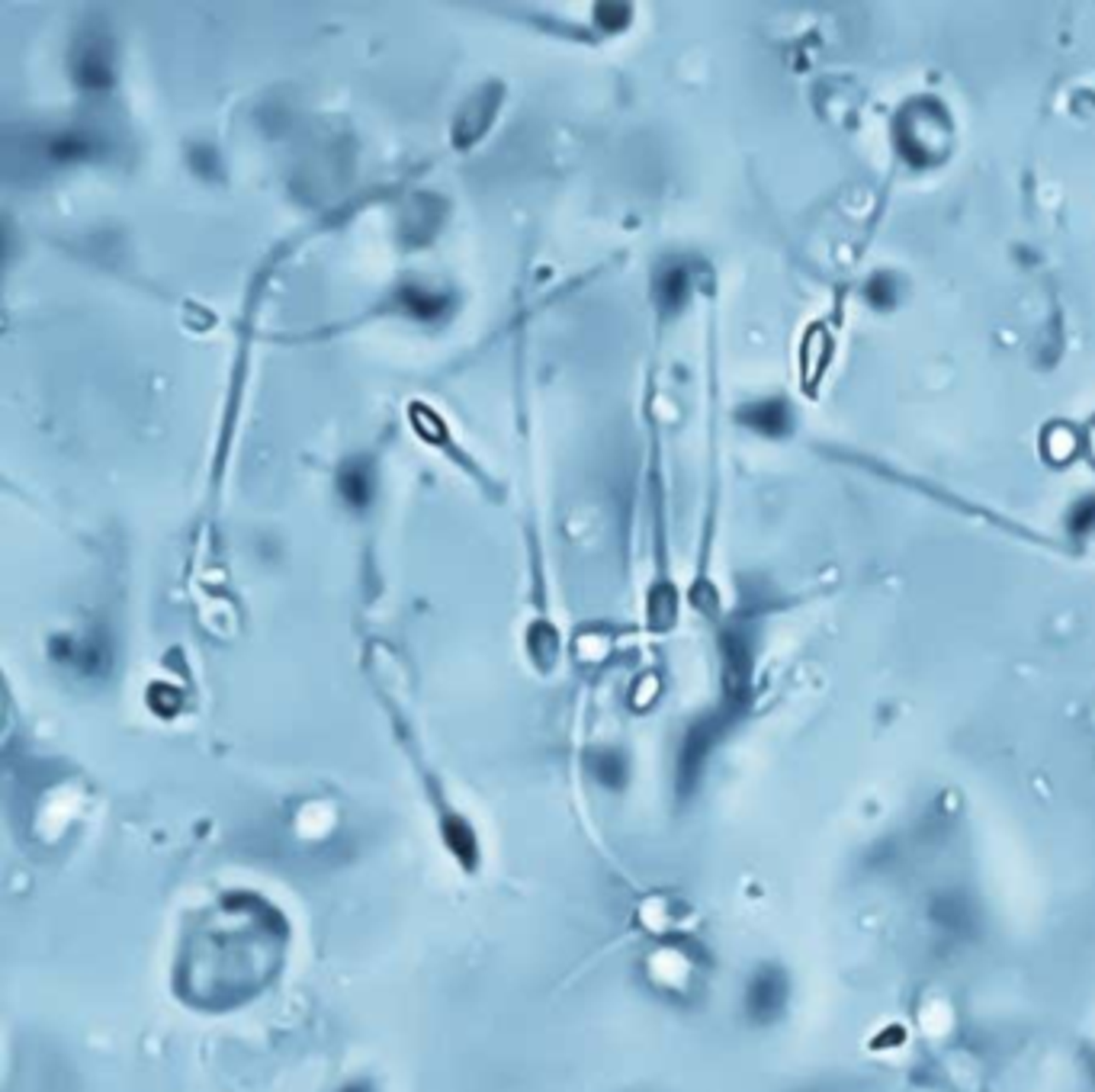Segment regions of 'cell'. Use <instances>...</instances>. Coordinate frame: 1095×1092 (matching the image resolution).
I'll return each instance as SVG.
<instances>
[{
	"label": "cell",
	"mask_w": 1095,
	"mask_h": 1092,
	"mask_svg": "<svg viewBox=\"0 0 1095 1092\" xmlns=\"http://www.w3.org/2000/svg\"><path fill=\"white\" fill-rule=\"evenodd\" d=\"M742 418L749 421L752 428L771 430V434L787 428V412H784V405H777V402H758L755 408L742 412Z\"/></svg>",
	"instance_id": "6da1fadb"
},
{
	"label": "cell",
	"mask_w": 1095,
	"mask_h": 1092,
	"mask_svg": "<svg viewBox=\"0 0 1095 1092\" xmlns=\"http://www.w3.org/2000/svg\"><path fill=\"white\" fill-rule=\"evenodd\" d=\"M341 492H344V498L350 501V505H366V498H370V479H366V470H360V466H350V470H344L341 472Z\"/></svg>",
	"instance_id": "7a4b0ae2"
},
{
	"label": "cell",
	"mask_w": 1095,
	"mask_h": 1092,
	"mask_svg": "<svg viewBox=\"0 0 1095 1092\" xmlns=\"http://www.w3.org/2000/svg\"><path fill=\"white\" fill-rule=\"evenodd\" d=\"M78 74H81V81L87 84V87H107V84H110V61L100 55V52H90V55L81 58Z\"/></svg>",
	"instance_id": "3957f363"
},
{
	"label": "cell",
	"mask_w": 1095,
	"mask_h": 1092,
	"mask_svg": "<svg viewBox=\"0 0 1095 1092\" xmlns=\"http://www.w3.org/2000/svg\"><path fill=\"white\" fill-rule=\"evenodd\" d=\"M405 305H408V309H412L418 318H434V315H441V309H444V299H441V296H434V292L408 290V292H405Z\"/></svg>",
	"instance_id": "277c9868"
},
{
	"label": "cell",
	"mask_w": 1095,
	"mask_h": 1092,
	"mask_svg": "<svg viewBox=\"0 0 1095 1092\" xmlns=\"http://www.w3.org/2000/svg\"><path fill=\"white\" fill-rule=\"evenodd\" d=\"M684 292H688V274L684 270H668L666 277H662V299H666L668 305H678L681 299H684Z\"/></svg>",
	"instance_id": "5b68a950"
},
{
	"label": "cell",
	"mask_w": 1095,
	"mask_h": 1092,
	"mask_svg": "<svg viewBox=\"0 0 1095 1092\" xmlns=\"http://www.w3.org/2000/svg\"><path fill=\"white\" fill-rule=\"evenodd\" d=\"M1089 521H1095V501H1086V505H1082V511L1073 517V524L1080 527V530L1082 527H1089Z\"/></svg>",
	"instance_id": "8992f818"
}]
</instances>
